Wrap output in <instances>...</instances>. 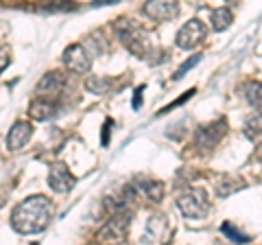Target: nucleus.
Wrapping results in <instances>:
<instances>
[{
    "mask_svg": "<svg viewBox=\"0 0 262 245\" xmlns=\"http://www.w3.org/2000/svg\"><path fill=\"white\" fill-rule=\"evenodd\" d=\"M85 88L90 90V92H94V94H105V92H110L112 81L107 77H88Z\"/></svg>",
    "mask_w": 262,
    "mask_h": 245,
    "instance_id": "obj_18",
    "label": "nucleus"
},
{
    "mask_svg": "<svg viewBox=\"0 0 262 245\" xmlns=\"http://www.w3.org/2000/svg\"><path fill=\"white\" fill-rule=\"evenodd\" d=\"M243 94L247 99L249 105H253L260 114H262V84L260 81H247L243 86Z\"/></svg>",
    "mask_w": 262,
    "mask_h": 245,
    "instance_id": "obj_15",
    "label": "nucleus"
},
{
    "mask_svg": "<svg viewBox=\"0 0 262 245\" xmlns=\"http://www.w3.org/2000/svg\"><path fill=\"white\" fill-rule=\"evenodd\" d=\"M110 127H112V120H105V132H103V145H107V140H110Z\"/></svg>",
    "mask_w": 262,
    "mask_h": 245,
    "instance_id": "obj_23",
    "label": "nucleus"
},
{
    "mask_svg": "<svg viewBox=\"0 0 262 245\" xmlns=\"http://www.w3.org/2000/svg\"><path fill=\"white\" fill-rule=\"evenodd\" d=\"M114 31H116V35H118L120 42L125 44L134 55L142 57V59L149 57L151 42H149V35H146V31L140 27V24L131 22L127 18H120L116 24H114Z\"/></svg>",
    "mask_w": 262,
    "mask_h": 245,
    "instance_id": "obj_2",
    "label": "nucleus"
},
{
    "mask_svg": "<svg viewBox=\"0 0 262 245\" xmlns=\"http://www.w3.org/2000/svg\"><path fill=\"white\" fill-rule=\"evenodd\" d=\"M199 59H201V55H194V57H190V59H188L186 64H182V66H179V70H177V75H175V79H182V77L186 75V72L190 70V68H192Z\"/></svg>",
    "mask_w": 262,
    "mask_h": 245,
    "instance_id": "obj_21",
    "label": "nucleus"
},
{
    "mask_svg": "<svg viewBox=\"0 0 262 245\" xmlns=\"http://www.w3.org/2000/svg\"><path fill=\"white\" fill-rule=\"evenodd\" d=\"M245 134L249 138L262 136V114H256L253 118H247V122H245Z\"/></svg>",
    "mask_w": 262,
    "mask_h": 245,
    "instance_id": "obj_19",
    "label": "nucleus"
},
{
    "mask_svg": "<svg viewBox=\"0 0 262 245\" xmlns=\"http://www.w3.org/2000/svg\"><path fill=\"white\" fill-rule=\"evenodd\" d=\"M63 86H66V77L61 72H46V75L37 81L35 92H37L39 99H51V96L59 92Z\"/></svg>",
    "mask_w": 262,
    "mask_h": 245,
    "instance_id": "obj_10",
    "label": "nucleus"
},
{
    "mask_svg": "<svg viewBox=\"0 0 262 245\" xmlns=\"http://www.w3.org/2000/svg\"><path fill=\"white\" fill-rule=\"evenodd\" d=\"M223 234L229 236V239L236 241V243H249V239H251L249 234H241L238 230H236V228H232L229 223H223Z\"/></svg>",
    "mask_w": 262,
    "mask_h": 245,
    "instance_id": "obj_20",
    "label": "nucleus"
},
{
    "mask_svg": "<svg viewBox=\"0 0 262 245\" xmlns=\"http://www.w3.org/2000/svg\"><path fill=\"white\" fill-rule=\"evenodd\" d=\"M177 206L186 217L196 219L203 217L210 208V199L203 189H186L177 195Z\"/></svg>",
    "mask_w": 262,
    "mask_h": 245,
    "instance_id": "obj_3",
    "label": "nucleus"
},
{
    "mask_svg": "<svg viewBox=\"0 0 262 245\" xmlns=\"http://www.w3.org/2000/svg\"><path fill=\"white\" fill-rule=\"evenodd\" d=\"M206 33H208V29H206V24H203L201 20H188L182 29H179V33H177V46L179 48H184V51H190V48L194 46H199L203 39H206Z\"/></svg>",
    "mask_w": 262,
    "mask_h": 245,
    "instance_id": "obj_4",
    "label": "nucleus"
},
{
    "mask_svg": "<svg viewBox=\"0 0 262 245\" xmlns=\"http://www.w3.org/2000/svg\"><path fill=\"white\" fill-rule=\"evenodd\" d=\"M129 223V212H120V215H114V219L103 228L101 239L110 241L112 245H120L122 236H125V228Z\"/></svg>",
    "mask_w": 262,
    "mask_h": 245,
    "instance_id": "obj_9",
    "label": "nucleus"
},
{
    "mask_svg": "<svg viewBox=\"0 0 262 245\" xmlns=\"http://www.w3.org/2000/svg\"><path fill=\"white\" fill-rule=\"evenodd\" d=\"M63 66L72 72H88L92 66V57L83 44H70L63 51Z\"/></svg>",
    "mask_w": 262,
    "mask_h": 245,
    "instance_id": "obj_6",
    "label": "nucleus"
},
{
    "mask_svg": "<svg viewBox=\"0 0 262 245\" xmlns=\"http://www.w3.org/2000/svg\"><path fill=\"white\" fill-rule=\"evenodd\" d=\"M225 132H227V122L223 118L216 120V122H208V125H201L196 129L194 142L201 151H210L212 147H216V142L225 136Z\"/></svg>",
    "mask_w": 262,
    "mask_h": 245,
    "instance_id": "obj_5",
    "label": "nucleus"
},
{
    "mask_svg": "<svg viewBox=\"0 0 262 245\" xmlns=\"http://www.w3.org/2000/svg\"><path fill=\"white\" fill-rule=\"evenodd\" d=\"M57 112H59V105L51 99H35L31 101V108H29L31 118L35 120H51L53 116H57Z\"/></svg>",
    "mask_w": 262,
    "mask_h": 245,
    "instance_id": "obj_12",
    "label": "nucleus"
},
{
    "mask_svg": "<svg viewBox=\"0 0 262 245\" xmlns=\"http://www.w3.org/2000/svg\"><path fill=\"white\" fill-rule=\"evenodd\" d=\"M55 206L48 197L33 195V197L22 199L11 212V226L20 234H37L51 223Z\"/></svg>",
    "mask_w": 262,
    "mask_h": 245,
    "instance_id": "obj_1",
    "label": "nucleus"
},
{
    "mask_svg": "<svg viewBox=\"0 0 262 245\" xmlns=\"http://www.w3.org/2000/svg\"><path fill=\"white\" fill-rule=\"evenodd\" d=\"M77 184V177L70 173V169L63 165V162H57L48 171V186L55 193H68L72 191V186Z\"/></svg>",
    "mask_w": 262,
    "mask_h": 245,
    "instance_id": "obj_7",
    "label": "nucleus"
},
{
    "mask_svg": "<svg viewBox=\"0 0 262 245\" xmlns=\"http://www.w3.org/2000/svg\"><path fill=\"white\" fill-rule=\"evenodd\" d=\"M31 134H33V127L29 125V122L18 120V122H15V125L9 129V134H7V149L20 151L22 147L29 142Z\"/></svg>",
    "mask_w": 262,
    "mask_h": 245,
    "instance_id": "obj_11",
    "label": "nucleus"
},
{
    "mask_svg": "<svg viewBox=\"0 0 262 245\" xmlns=\"http://www.w3.org/2000/svg\"><path fill=\"white\" fill-rule=\"evenodd\" d=\"M142 11L149 15L151 20L155 22H166V20H173L175 15L179 13V7L177 3H164V0H153V3H146L142 7Z\"/></svg>",
    "mask_w": 262,
    "mask_h": 245,
    "instance_id": "obj_8",
    "label": "nucleus"
},
{
    "mask_svg": "<svg viewBox=\"0 0 262 245\" xmlns=\"http://www.w3.org/2000/svg\"><path fill=\"white\" fill-rule=\"evenodd\" d=\"M245 189V182H241V179H234V177H221L219 182H216V193L221 195V197H227V195H232L234 191H241Z\"/></svg>",
    "mask_w": 262,
    "mask_h": 245,
    "instance_id": "obj_17",
    "label": "nucleus"
},
{
    "mask_svg": "<svg viewBox=\"0 0 262 245\" xmlns=\"http://www.w3.org/2000/svg\"><path fill=\"white\" fill-rule=\"evenodd\" d=\"M232 20H234V15H232V11H229L227 7H221V9L212 11V29H214V31L229 29V27H232Z\"/></svg>",
    "mask_w": 262,
    "mask_h": 245,
    "instance_id": "obj_16",
    "label": "nucleus"
},
{
    "mask_svg": "<svg viewBox=\"0 0 262 245\" xmlns=\"http://www.w3.org/2000/svg\"><path fill=\"white\" fill-rule=\"evenodd\" d=\"M136 189L138 193H142L146 199H151V201H160L162 199V195H164V186L162 182H155V179H136Z\"/></svg>",
    "mask_w": 262,
    "mask_h": 245,
    "instance_id": "obj_14",
    "label": "nucleus"
},
{
    "mask_svg": "<svg viewBox=\"0 0 262 245\" xmlns=\"http://www.w3.org/2000/svg\"><path fill=\"white\" fill-rule=\"evenodd\" d=\"M142 90H144V88H138V90H136V96H134V110H140V105H142Z\"/></svg>",
    "mask_w": 262,
    "mask_h": 245,
    "instance_id": "obj_22",
    "label": "nucleus"
},
{
    "mask_svg": "<svg viewBox=\"0 0 262 245\" xmlns=\"http://www.w3.org/2000/svg\"><path fill=\"white\" fill-rule=\"evenodd\" d=\"M164 234H166V219L162 215H155L149 219V223H146V232L142 236V243H158L164 239Z\"/></svg>",
    "mask_w": 262,
    "mask_h": 245,
    "instance_id": "obj_13",
    "label": "nucleus"
}]
</instances>
